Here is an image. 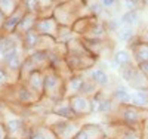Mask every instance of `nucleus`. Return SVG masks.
<instances>
[{
    "mask_svg": "<svg viewBox=\"0 0 148 139\" xmlns=\"http://www.w3.org/2000/svg\"><path fill=\"white\" fill-rule=\"evenodd\" d=\"M89 6L86 0H70L67 3L58 5L53 8L52 16L58 21L61 27H73L77 19L89 16Z\"/></svg>",
    "mask_w": 148,
    "mask_h": 139,
    "instance_id": "1",
    "label": "nucleus"
},
{
    "mask_svg": "<svg viewBox=\"0 0 148 139\" xmlns=\"http://www.w3.org/2000/svg\"><path fill=\"white\" fill-rule=\"evenodd\" d=\"M45 71V89H43V98L56 102V101L64 98L65 92V79L61 74L56 73L52 67H47Z\"/></svg>",
    "mask_w": 148,
    "mask_h": 139,
    "instance_id": "2",
    "label": "nucleus"
},
{
    "mask_svg": "<svg viewBox=\"0 0 148 139\" xmlns=\"http://www.w3.org/2000/svg\"><path fill=\"white\" fill-rule=\"evenodd\" d=\"M148 118V111L133 105H120L116 111V117L111 121H119L130 127H144Z\"/></svg>",
    "mask_w": 148,
    "mask_h": 139,
    "instance_id": "3",
    "label": "nucleus"
},
{
    "mask_svg": "<svg viewBox=\"0 0 148 139\" xmlns=\"http://www.w3.org/2000/svg\"><path fill=\"white\" fill-rule=\"evenodd\" d=\"M105 132L110 139H145L144 127H130L119 121H110Z\"/></svg>",
    "mask_w": 148,
    "mask_h": 139,
    "instance_id": "4",
    "label": "nucleus"
},
{
    "mask_svg": "<svg viewBox=\"0 0 148 139\" xmlns=\"http://www.w3.org/2000/svg\"><path fill=\"white\" fill-rule=\"evenodd\" d=\"M119 107L120 105L113 99L111 93L107 95V93H104V90L92 98V111H93V114L111 116V114H116Z\"/></svg>",
    "mask_w": 148,
    "mask_h": 139,
    "instance_id": "5",
    "label": "nucleus"
},
{
    "mask_svg": "<svg viewBox=\"0 0 148 139\" xmlns=\"http://www.w3.org/2000/svg\"><path fill=\"white\" fill-rule=\"evenodd\" d=\"M82 123L79 118L76 120H59L56 124L52 126V129L55 132V135L58 136V139H74L76 135L79 133V130L82 129Z\"/></svg>",
    "mask_w": 148,
    "mask_h": 139,
    "instance_id": "6",
    "label": "nucleus"
},
{
    "mask_svg": "<svg viewBox=\"0 0 148 139\" xmlns=\"http://www.w3.org/2000/svg\"><path fill=\"white\" fill-rule=\"evenodd\" d=\"M59 28H61V25L51 15V16H40L39 21L36 22L34 31L39 36H49V37H53V39H58Z\"/></svg>",
    "mask_w": 148,
    "mask_h": 139,
    "instance_id": "7",
    "label": "nucleus"
},
{
    "mask_svg": "<svg viewBox=\"0 0 148 139\" xmlns=\"http://www.w3.org/2000/svg\"><path fill=\"white\" fill-rule=\"evenodd\" d=\"M70 99V104L71 108L74 111V114L77 116V118H84V117H89L93 114L92 111V98H88L84 95H76Z\"/></svg>",
    "mask_w": 148,
    "mask_h": 139,
    "instance_id": "8",
    "label": "nucleus"
},
{
    "mask_svg": "<svg viewBox=\"0 0 148 139\" xmlns=\"http://www.w3.org/2000/svg\"><path fill=\"white\" fill-rule=\"evenodd\" d=\"M27 14L25 10V6H24V2L18 6V9L14 12L12 15H9L5 21V25H3V30H2V36H10V34H15L18 25L21 24L24 15Z\"/></svg>",
    "mask_w": 148,
    "mask_h": 139,
    "instance_id": "9",
    "label": "nucleus"
},
{
    "mask_svg": "<svg viewBox=\"0 0 148 139\" xmlns=\"http://www.w3.org/2000/svg\"><path fill=\"white\" fill-rule=\"evenodd\" d=\"M105 138H107L105 127L95 123H89L82 126V129L79 130L74 139H105Z\"/></svg>",
    "mask_w": 148,
    "mask_h": 139,
    "instance_id": "10",
    "label": "nucleus"
},
{
    "mask_svg": "<svg viewBox=\"0 0 148 139\" xmlns=\"http://www.w3.org/2000/svg\"><path fill=\"white\" fill-rule=\"evenodd\" d=\"M51 112L58 116V117H61V118H64V120H76L77 118V116L74 114V111L71 108L68 98H62V99L56 101V102H53L52 107H51Z\"/></svg>",
    "mask_w": 148,
    "mask_h": 139,
    "instance_id": "11",
    "label": "nucleus"
},
{
    "mask_svg": "<svg viewBox=\"0 0 148 139\" xmlns=\"http://www.w3.org/2000/svg\"><path fill=\"white\" fill-rule=\"evenodd\" d=\"M84 80H86V75L84 74H73L70 79H67L65 80L64 98H73V96H76V95H80Z\"/></svg>",
    "mask_w": 148,
    "mask_h": 139,
    "instance_id": "12",
    "label": "nucleus"
},
{
    "mask_svg": "<svg viewBox=\"0 0 148 139\" xmlns=\"http://www.w3.org/2000/svg\"><path fill=\"white\" fill-rule=\"evenodd\" d=\"M22 81H25L30 89H33L34 92H37L39 95L43 96V89H45V71L43 70L31 71L27 75V79L22 80Z\"/></svg>",
    "mask_w": 148,
    "mask_h": 139,
    "instance_id": "13",
    "label": "nucleus"
},
{
    "mask_svg": "<svg viewBox=\"0 0 148 139\" xmlns=\"http://www.w3.org/2000/svg\"><path fill=\"white\" fill-rule=\"evenodd\" d=\"M27 139H58V136L55 135L52 127L45 126L43 123H39L31 126Z\"/></svg>",
    "mask_w": 148,
    "mask_h": 139,
    "instance_id": "14",
    "label": "nucleus"
},
{
    "mask_svg": "<svg viewBox=\"0 0 148 139\" xmlns=\"http://www.w3.org/2000/svg\"><path fill=\"white\" fill-rule=\"evenodd\" d=\"M129 50H130V53L133 56V61H135L136 65L148 62V45L135 40L132 45H129Z\"/></svg>",
    "mask_w": 148,
    "mask_h": 139,
    "instance_id": "15",
    "label": "nucleus"
},
{
    "mask_svg": "<svg viewBox=\"0 0 148 139\" xmlns=\"http://www.w3.org/2000/svg\"><path fill=\"white\" fill-rule=\"evenodd\" d=\"M84 75H86L88 79H90L95 84L99 86L102 90L105 89V87H108V86H110V83H111L108 73H107L105 70H102V68H96V67H95V68L89 70Z\"/></svg>",
    "mask_w": 148,
    "mask_h": 139,
    "instance_id": "16",
    "label": "nucleus"
},
{
    "mask_svg": "<svg viewBox=\"0 0 148 139\" xmlns=\"http://www.w3.org/2000/svg\"><path fill=\"white\" fill-rule=\"evenodd\" d=\"M31 62L36 70H46L47 67H51V56L47 52H42V50H34V52L25 55Z\"/></svg>",
    "mask_w": 148,
    "mask_h": 139,
    "instance_id": "17",
    "label": "nucleus"
},
{
    "mask_svg": "<svg viewBox=\"0 0 148 139\" xmlns=\"http://www.w3.org/2000/svg\"><path fill=\"white\" fill-rule=\"evenodd\" d=\"M39 18H40V15H39V14H30V12H27V14L24 15V18H22L21 24L18 25V28H16L15 34H16L18 37H22L25 33H28V31L34 30L36 22L39 21Z\"/></svg>",
    "mask_w": 148,
    "mask_h": 139,
    "instance_id": "18",
    "label": "nucleus"
},
{
    "mask_svg": "<svg viewBox=\"0 0 148 139\" xmlns=\"http://www.w3.org/2000/svg\"><path fill=\"white\" fill-rule=\"evenodd\" d=\"M39 39H40V36L34 30L25 33L21 37V46H22V50H24V55H28V53L34 52L36 47H37V43H39Z\"/></svg>",
    "mask_w": 148,
    "mask_h": 139,
    "instance_id": "19",
    "label": "nucleus"
},
{
    "mask_svg": "<svg viewBox=\"0 0 148 139\" xmlns=\"http://www.w3.org/2000/svg\"><path fill=\"white\" fill-rule=\"evenodd\" d=\"M113 62H114V65L119 67V70L135 64L133 56H132L129 49H119V50H116V52L113 53Z\"/></svg>",
    "mask_w": 148,
    "mask_h": 139,
    "instance_id": "20",
    "label": "nucleus"
},
{
    "mask_svg": "<svg viewBox=\"0 0 148 139\" xmlns=\"http://www.w3.org/2000/svg\"><path fill=\"white\" fill-rule=\"evenodd\" d=\"M136 31H135V28L129 27V25H120V27L117 28L116 31V37H117V40L121 42V43H125V45H132L135 40H136Z\"/></svg>",
    "mask_w": 148,
    "mask_h": 139,
    "instance_id": "21",
    "label": "nucleus"
},
{
    "mask_svg": "<svg viewBox=\"0 0 148 139\" xmlns=\"http://www.w3.org/2000/svg\"><path fill=\"white\" fill-rule=\"evenodd\" d=\"M111 96L119 105H130L132 104V92L125 86H117L111 92Z\"/></svg>",
    "mask_w": 148,
    "mask_h": 139,
    "instance_id": "22",
    "label": "nucleus"
},
{
    "mask_svg": "<svg viewBox=\"0 0 148 139\" xmlns=\"http://www.w3.org/2000/svg\"><path fill=\"white\" fill-rule=\"evenodd\" d=\"M121 25H129L132 28L139 27L141 24V12L138 9H132V10H125V14L120 18Z\"/></svg>",
    "mask_w": 148,
    "mask_h": 139,
    "instance_id": "23",
    "label": "nucleus"
},
{
    "mask_svg": "<svg viewBox=\"0 0 148 139\" xmlns=\"http://www.w3.org/2000/svg\"><path fill=\"white\" fill-rule=\"evenodd\" d=\"M141 110L148 111V89H138L132 92V104Z\"/></svg>",
    "mask_w": 148,
    "mask_h": 139,
    "instance_id": "24",
    "label": "nucleus"
},
{
    "mask_svg": "<svg viewBox=\"0 0 148 139\" xmlns=\"http://www.w3.org/2000/svg\"><path fill=\"white\" fill-rule=\"evenodd\" d=\"M21 3H22V0H0V12L8 18L18 9Z\"/></svg>",
    "mask_w": 148,
    "mask_h": 139,
    "instance_id": "25",
    "label": "nucleus"
},
{
    "mask_svg": "<svg viewBox=\"0 0 148 139\" xmlns=\"http://www.w3.org/2000/svg\"><path fill=\"white\" fill-rule=\"evenodd\" d=\"M99 92H102L101 87L98 86V84H95L90 79L86 77V80H84V83H83V87H82V95L88 96V98H93V96H96Z\"/></svg>",
    "mask_w": 148,
    "mask_h": 139,
    "instance_id": "26",
    "label": "nucleus"
},
{
    "mask_svg": "<svg viewBox=\"0 0 148 139\" xmlns=\"http://www.w3.org/2000/svg\"><path fill=\"white\" fill-rule=\"evenodd\" d=\"M76 37H77V36L74 34L73 28H70V27H61L56 40L61 42V43H68V42H71L73 39H76Z\"/></svg>",
    "mask_w": 148,
    "mask_h": 139,
    "instance_id": "27",
    "label": "nucleus"
},
{
    "mask_svg": "<svg viewBox=\"0 0 148 139\" xmlns=\"http://www.w3.org/2000/svg\"><path fill=\"white\" fill-rule=\"evenodd\" d=\"M40 6V16H51L53 8H55V0H37Z\"/></svg>",
    "mask_w": 148,
    "mask_h": 139,
    "instance_id": "28",
    "label": "nucleus"
},
{
    "mask_svg": "<svg viewBox=\"0 0 148 139\" xmlns=\"http://www.w3.org/2000/svg\"><path fill=\"white\" fill-rule=\"evenodd\" d=\"M24 6H25V10L30 12V14H39L40 15V6L37 0H22Z\"/></svg>",
    "mask_w": 148,
    "mask_h": 139,
    "instance_id": "29",
    "label": "nucleus"
},
{
    "mask_svg": "<svg viewBox=\"0 0 148 139\" xmlns=\"http://www.w3.org/2000/svg\"><path fill=\"white\" fill-rule=\"evenodd\" d=\"M8 84H9V77H8L6 68L3 67V64H2V62H0V87L8 86Z\"/></svg>",
    "mask_w": 148,
    "mask_h": 139,
    "instance_id": "30",
    "label": "nucleus"
},
{
    "mask_svg": "<svg viewBox=\"0 0 148 139\" xmlns=\"http://www.w3.org/2000/svg\"><path fill=\"white\" fill-rule=\"evenodd\" d=\"M0 139H9L8 130H6V127H5L3 123H0Z\"/></svg>",
    "mask_w": 148,
    "mask_h": 139,
    "instance_id": "31",
    "label": "nucleus"
},
{
    "mask_svg": "<svg viewBox=\"0 0 148 139\" xmlns=\"http://www.w3.org/2000/svg\"><path fill=\"white\" fill-rule=\"evenodd\" d=\"M138 68H139V71L145 75V77L148 79V62H144V64H139L138 65Z\"/></svg>",
    "mask_w": 148,
    "mask_h": 139,
    "instance_id": "32",
    "label": "nucleus"
},
{
    "mask_svg": "<svg viewBox=\"0 0 148 139\" xmlns=\"http://www.w3.org/2000/svg\"><path fill=\"white\" fill-rule=\"evenodd\" d=\"M129 2H130V3H133V6L136 8V9H139V8H141V9H142V8H145L142 0H129Z\"/></svg>",
    "mask_w": 148,
    "mask_h": 139,
    "instance_id": "33",
    "label": "nucleus"
},
{
    "mask_svg": "<svg viewBox=\"0 0 148 139\" xmlns=\"http://www.w3.org/2000/svg\"><path fill=\"white\" fill-rule=\"evenodd\" d=\"M5 21H6V16L0 12V36H2V30H3V25H5Z\"/></svg>",
    "mask_w": 148,
    "mask_h": 139,
    "instance_id": "34",
    "label": "nucleus"
},
{
    "mask_svg": "<svg viewBox=\"0 0 148 139\" xmlns=\"http://www.w3.org/2000/svg\"><path fill=\"white\" fill-rule=\"evenodd\" d=\"M5 120V111H3V104L0 102V123H3Z\"/></svg>",
    "mask_w": 148,
    "mask_h": 139,
    "instance_id": "35",
    "label": "nucleus"
},
{
    "mask_svg": "<svg viewBox=\"0 0 148 139\" xmlns=\"http://www.w3.org/2000/svg\"><path fill=\"white\" fill-rule=\"evenodd\" d=\"M67 2H70V0H55V6L62 5V3H67Z\"/></svg>",
    "mask_w": 148,
    "mask_h": 139,
    "instance_id": "36",
    "label": "nucleus"
},
{
    "mask_svg": "<svg viewBox=\"0 0 148 139\" xmlns=\"http://www.w3.org/2000/svg\"><path fill=\"white\" fill-rule=\"evenodd\" d=\"M144 2V6H148V0H142Z\"/></svg>",
    "mask_w": 148,
    "mask_h": 139,
    "instance_id": "37",
    "label": "nucleus"
}]
</instances>
